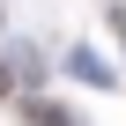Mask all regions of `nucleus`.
Returning <instances> with one entry per match:
<instances>
[{"label":"nucleus","mask_w":126,"mask_h":126,"mask_svg":"<svg viewBox=\"0 0 126 126\" xmlns=\"http://www.w3.org/2000/svg\"><path fill=\"white\" fill-rule=\"evenodd\" d=\"M8 89H15V67H0V96H8Z\"/></svg>","instance_id":"nucleus-2"},{"label":"nucleus","mask_w":126,"mask_h":126,"mask_svg":"<svg viewBox=\"0 0 126 126\" xmlns=\"http://www.w3.org/2000/svg\"><path fill=\"white\" fill-rule=\"evenodd\" d=\"M22 119H37V126H67V111H52V104H22Z\"/></svg>","instance_id":"nucleus-1"}]
</instances>
